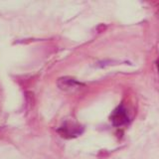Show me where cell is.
I'll use <instances>...</instances> for the list:
<instances>
[{
    "instance_id": "cell-1",
    "label": "cell",
    "mask_w": 159,
    "mask_h": 159,
    "mask_svg": "<svg viewBox=\"0 0 159 159\" xmlns=\"http://www.w3.org/2000/svg\"><path fill=\"white\" fill-rule=\"evenodd\" d=\"M111 120L114 126H121L128 122V116L125 108L122 106H119L113 111L111 116Z\"/></svg>"
},
{
    "instance_id": "cell-3",
    "label": "cell",
    "mask_w": 159,
    "mask_h": 159,
    "mask_svg": "<svg viewBox=\"0 0 159 159\" xmlns=\"http://www.w3.org/2000/svg\"><path fill=\"white\" fill-rule=\"evenodd\" d=\"M79 128L76 124H73V123H66L64 124L62 127H60L58 129V131L61 133V135L63 137H74V136H78V134H80L82 132V130H79Z\"/></svg>"
},
{
    "instance_id": "cell-2",
    "label": "cell",
    "mask_w": 159,
    "mask_h": 159,
    "mask_svg": "<svg viewBox=\"0 0 159 159\" xmlns=\"http://www.w3.org/2000/svg\"><path fill=\"white\" fill-rule=\"evenodd\" d=\"M57 84H58V87L62 89V91H66V92L75 91V89H77L80 87L83 86L81 83H79L75 79L69 78V77L60 78L58 80V82H57Z\"/></svg>"
},
{
    "instance_id": "cell-4",
    "label": "cell",
    "mask_w": 159,
    "mask_h": 159,
    "mask_svg": "<svg viewBox=\"0 0 159 159\" xmlns=\"http://www.w3.org/2000/svg\"><path fill=\"white\" fill-rule=\"evenodd\" d=\"M157 67H158V71H159V61L157 62Z\"/></svg>"
}]
</instances>
